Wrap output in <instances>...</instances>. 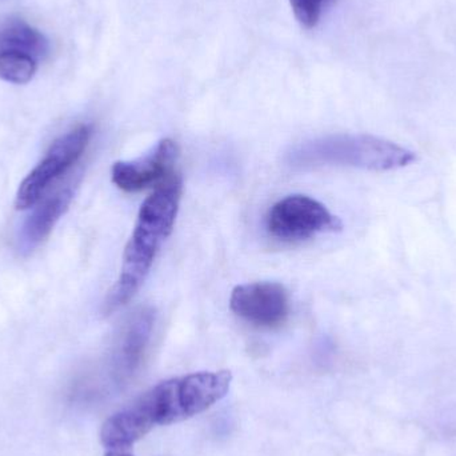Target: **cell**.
I'll use <instances>...</instances> for the list:
<instances>
[{
  "instance_id": "1",
  "label": "cell",
  "mask_w": 456,
  "mask_h": 456,
  "mask_svg": "<svg viewBox=\"0 0 456 456\" xmlns=\"http://www.w3.org/2000/svg\"><path fill=\"white\" fill-rule=\"evenodd\" d=\"M231 372H197L152 387L109 418L102 428L107 452H128L157 426L182 422L206 411L227 395Z\"/></svg>"
},
{
  "instance_id": "2",
  "label": "cell",
  "mask_w": 456,
  "mask_h": 456,
  "mask_svg": "<svg viewBox=\"0 0 456 456\" xmlns=\"http://www.w3.org/2000/svg\"><path fill=\"white\" fill-rule=\"evenodd\" d=\"M182 191V178L173 174L144 200L133 235L123 254L119 278L104 302L106 315L127 305L143 286L158 252L173 233Z\"/></svg>"
},
{
  "instance_id": "3",
  "label": "cell",
  "mask_w": 456,
  "mask_h": 456,
  "mask_svg": "<svg viewBox=\"0 0 456 456\" xmlns=\"http://www.w3.org/2000/svg\"><path fill=\"white\" fill-rule=\"evenodd\" d=\"M417 160V155L394 142L364 134H337L311 139L292 147L287 163L292 167L342 166L367 171L399 170Z\"/></svg>"
},
{
  "instance_id": "4",
  "label": "cell",
  "mask_w": 456,
  "mask_h": 456,
  "mask_svg": "<svg viewBox=\"0 0 456 456\" xmlns=\"http://www.w3.org/2000/svg\"><path fill=\"white\" fill-rule=\"evenodd\" d=\"M50 53V40L19 16L0 19V79L26 85Z\"/></svg>"
},
{
  "instance_id": "5",
  "label": "cell",
  "mask_w": 456,
  "mask_h": 456,
  "mask_svg": "<svg viewBox=\"0 0 456 456\" xmlns=\"http://www.w3.org/2000/svg\"><path fill=\"white\" fill-rule=\"evenodd\" d=\"M270 236L297 243L327 232H339L343 224L323 203L305 195H289L270 208L265 219Z\"/></svg>"
},
{
  "instance_id": "6",
  "label": "cell",
  "mask_w": 456,
  "mask_h": 456,
  "mask_svg": "<svg viewBox=\"0 0 456 456\" xmlns=\"http://www.w3.org/2000/svg\"><path fill=\"white\" fill-rule=\"evenodd\" d=\"M91 134L90 126L83 125L53 142L45 159L21 182L16 194L19 210L34 208L51 183L82 158L90 143Z\"/></svg>"
},
{
  "instance_id": "7",
  "label": "cell",
  "mask_w": 456,
  "mask_h": 456,
  "mask_svg": "<svg viewBox=\"0 0 456 456\" xmlns=\"http://www.w3.org/2000/svg\"><path fill=\"white\" fill-rule=\"evenodd\" d=\"M230 307L252 326L273 329L289 318V292L276 281L240 284L232 289Z\"/></svg>"
},
{
  "instance_id": "8",
  "label": "cell",
  "mask_w": 456,
  "mask_h": 456,
  "mask_svg": "<svg viewBox=\"0 0 456 456\" xmlns=\"http://www.w3.org/2000/svg\"><path fill=\"white\" fill-rule=\"evenodd\" d=\"M179 158V146L173 139H162L149 154L130 162L112 166V182L125 192H139L173 175Z\"/></svg>"
},
{
  "instance_id": "9",
  "label": "cell",
  "mask_w": 456,
  "mask_h": 456,
  "mask_svg": "<svg viewBox=\"0 0 456 456\" xmlns=\"http://www.w3.org/2000/svg\"><path fill=\"white\" fill-rule=\"evenodd\" d=\"M74 191L69 187L55 192L34 208L19 232V249L24 254L34 251L48 235L56 222L61 218L71 205Z\"/></svg>"
},
{
  "instance_id": "10",
  "label": "cell",
  "mask_w": 456,
  "mask_h": 456,
  "mask_svg": "<svg viewBox=\"0 0 456 456\" xmlns=\"http://www.w3.org/2000/svg\"><path fill=\"white\" fill-rule=\"evenodd\" d=\"M155 313L151 308H142L131 318L120 345V362L126 369L138 364L154 327Z\"/></svg>"
},
{
  "instance_id": "11",
  "label": "cell",
  "mask_w": 456,
  "mask_h": 456,
  "mask_svg": "<svg viewBox=\"0 0 456 456\" xmlns=\"http://www.w3.org/2000/svg\"><path fill=\"white\" fill-rule=\"evenodd\" d=\"M335 0H289L292 12L300 26L315 28Z\"/></svg>"
},
{
  "instance_id": "12",
  "label": "cell",
  "mask_w": 456,
  "mask_h": 456,
  "mask_svg": "<svg viewBox=\"0 0 456 456\" xmlns=\"http://www.w3.org/2000/svg\"><path fill=\"white\" fill-rule=\"evenodd\" d=\"M106 456H133L128 452H107Z\"/></svg>"
}]
</instances>
